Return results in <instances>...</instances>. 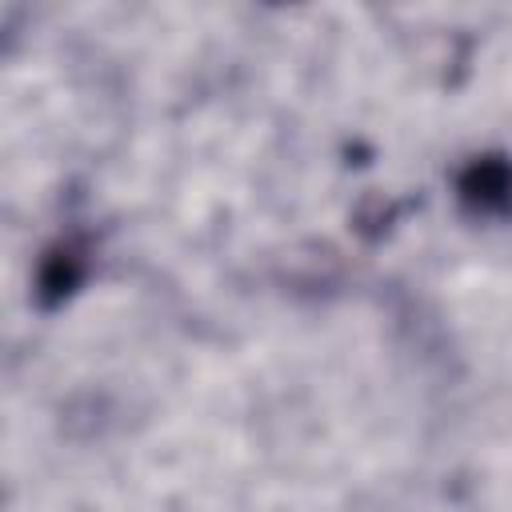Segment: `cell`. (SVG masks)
<instances>
[{
	"label": "cell",
	"mask_w": 512,
	"mask_h": 512,
	"mask_svg": "<svg viewBox=\"0 0 512 512\" xmlns=\"http://www.w3.org/2000/svg\"><path fill=\"white\" fill-rule=\"evenodd\" d=\"M464 196L480 208H496L512 196V168L500 160H480L464 176Z\"/></svg>",
	"instance_id": "6da1fadb"
},
{
	"label": "cell",
	"mask_w": 512,
	"mask_h": 512,
	"mask_svg": "<svg viewBox=\"0 0 512 512\" xmlns=\"http://www.w3.org/2000/svg\"><path fill=\"white\" fill-rule=\"evenodd\" d=\"M72 280H76L72 256H68V252H56L52 272H44V288H48V292H68V284H72Z\"/></svg>",
	"instance_id": "7a4b0ae2"
}]
</instances>
